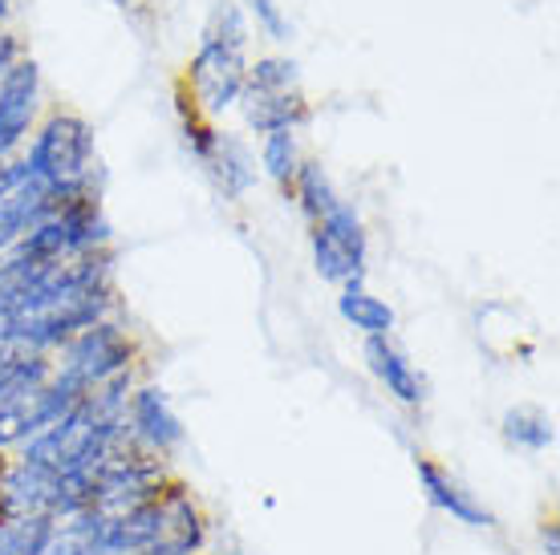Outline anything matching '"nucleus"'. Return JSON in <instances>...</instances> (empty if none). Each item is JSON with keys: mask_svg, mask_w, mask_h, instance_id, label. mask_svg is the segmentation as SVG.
<instances>
[{"mask_svg": "<svg viewBox=\"0 0 560 555\" xmlns=\"http://www.w3.org/2000/svg\"><path fill=\"white\" fill-rule=\"evenodd\" d=\"M313 264L329 284L365 280V227L350 203H337L325 220L313 223Z\"/></svg>", "mask_w": 560, "mask_h": 555, "instance_id": "obj_4", "label": "nucleus"}, {"mask_svg": "<svg viewBox=\"0 0 560 555\" xmlns=\"http://www.w3.org/2000/svg\"><path fill=\"white\" fill-rule=\"evenodd\" d=\"M545 555H560V535H557V523H548V528H545Z\"/></svg>", "mask_w": 560, "mask_h": 555, "instance_id": "obj_22", "label": "nucleus"}, {"mask_svg": "<svg viewBox=\"0 0 560 555\" xmlns=\"http://www.w3.org/2000/svg\"><path fill=\"white\" fill-rule=\"evenodd\" d=\"M203 555H211V552H203Z\"/></svg>", "mask_w": 560, "mask_h": 555, "instance_id": "obj_26", "label": "nucleus"}, {"mask_svg": "<svg viewBox=\"0 0 560 555\" xmlns=\"http://www.w3.org/2000/svg\"><path fill=\"white\" fill-rule=\"evenodd\" d=\"M244 78H248L244 57H240V49H228V45L203 42V49H199L196 61H191V85H196L199 106L208 114H220V110H228L232 102H240Z\"/></svg>", "mask_w": 560, "mask_h": 555, "instance_id": "obj_8", "label": "nucleus"}, {"mask_svg": "<svg viewBox=\"0 0 560 555\" xmlns=\"http://www.w3.org/2000/svg\"><path fill=\"white\" fill-rule=\"evenodd\" d=\"M187 146L203 163L208 179L215 182V191L224 194V199H240V194L253 191L256 163L236 139H228V134L211 130V126L187 122Z\"/></svg>", "mask_w": 560, "mask_h": 555, "instance_id": "obj_7", "label": "nucleus"}, {"mask_svg": "<svg viewBox=\"0 0 560 555\" xmlns=\"http://www.w3.org/2000/svg\"><path fill=\"white\" fill-rule=\"evenodd\" d=\"M293 191H296V199H301V211H305L313 223L325 220V215L341 203L334 191V182H329V175L322 170V163H301L293 175Z\"/></svg>", "mask_w": 560, "mask_h": 555, "instance_id": "obj_17", "label": "nucleus"}, {"mask_svg": "<svg viewBox=\"0 0 560 555\" xmlns=\"http://www.w3.org/2000/svg\"><path fill=\"white\" fill-rule=\"evenodd\" d=\"M244 90H256V94H284V90H296V66L284 61V57H265V61H256L253 73L244 78Z\"/></svg>", "mask_w": 560, "mask_h": 555, "instance_id": "obj_19", "label": "nucleus"}, {"mask_svg": "<svg viewBox=\"0 0 560 555\" xmlns=\"http://www.w3.org/2000/svg\"><path fill=\"white\" fill-rule=\"evenodd\" d=\"M415 474H419V486L422 495H427V503L431 507H439L443 515H451L455 523H463V528H476V531H488L495 528V515L483 507V503L467 491V486L455 479V474L443 467V462L427 459V454H419L415 459Z\"/></svg>", "mask_w": 560, "mask_h": 555, "instance_id": "obj_9", "label": "nucleus"}, {"mask_svg": "<svg viewBox=\"0 0 560 555\" xmlns=\"http://www.w3.org/2000/svg\"><path fill=\"white\" fill-rule=\"evenodd\" d=\"M4 353H9V349H0V357H4Z\"/></svg>", "mask_w": 560, "mask_h": 555, "instance_id": "obj_25", "label": "nucleus"}, {"mask_svg": "<svg viewBox=\"0 0 560 555\" xmlns=\"http://www.w3.org/2000/svg\"><path fill=\"white\" fill-rule=\"evenodd\" d=\"M362 357L370 365V374L386 386V393H390L394 402L410 405V410H419L427 402V381H422V374L410 365V357L394 345L390 336H365Z\"/></svg>", "mask_w": 560, "mask_h": 555, "instance_id": "obj_11", "label": "nucleus"}, {"mask_svg": "<svg viewBox=\"0 0 560 555\" xmlns=\"http://www.w3.org/2000/svg\"><path fill=\"white\" fill-rule=\"evenodd\" d=\"M102 515L82 511L61 519L54 531V540L45 547V555H102Z\"/></svg>", "mask_w": 560, "mask_h": 555, "instance_id": "obj_16", "label": "nucleus"}, {"mask_svg": "<svg viewBox=\"0 0 560 555\" xmlns=\"http://www.w3.org/2000/svg\"><path fill=\"white\" fill-rule=\"evenodd\" d=\"M260 167L272 175L277 182H293L296 167H301V151H296L293 130H277V134H265V146H260Z\"/></svg>", "mask_w": 560, "mask_h": 555, "instance_id": "obj_18", "label": "nucleus"}, {"mask_svg": "<svg viewBox=\"0 0 560 555\" xmlns=\"http://www.w3.org/2000/svg\"><path fill=\"white\" fill-rule=\"evenodd\" d=\"M4 13H9V0H0V16H4Z\"/></svg>", "mask_w": 560, "mask_h": 555, "instance_id": "obj_24", "label": "nucleus"}, {"mask_svg": "<svg viewBox=\"0 0 560 555\" xmlns=\"http://www.w3.org/2000/svg\"><path fill=\"white\" fill-rule=\"evenodd\" d=\"M159 503H163V540H159V555H203L208 552L211 547V515L179 474H171L167 483H163Z\"/></svg>", "mask_w": 560, "mask_h": 555, "instance_id": "obj_5", "label": "nucleus"}, {"mask_svg": "<svg viewBox=\"0 0 560 555\" xmlns=\"http://www.w3.org/2000/svg\"><path fill=\"white\" fill-rule=\"evenodd\" d=\"M54 377L49 353L33 349H9L0 357V450L13 454L16 446H25L33 434L54 426L45 386Z\"/></svg>", "mask_w": 560, "mask_h": 555, "instance_id": "obj_1", "label": "nucleus"}, {"mask_svg": "<svg viewBox=\"0 0 560 555\" xmlns=\"http://www.w3.org/2000/svg\"><path fill=\"white\" fill-rule=\"evenodd\" d=\"M9 462H13V454H9V450H0V483H4V474H9ZM0 519H4V511H0Z\"/></svg>", "mask_w": 560, "mask_h": 555, "instance_id": "obj_23", "label": "nucleus"}, {"mask_svg": "<svg viewBox=\"0 0 560 555\" xmlns=\"http://www.w3.org/2000/svg\"><path fill=\"white\" fill-rule=\"evenodd\" d=\"M37 90H42V73L33 61H16L0 78V158L25 142L33 114H37Z\"/></svg>", "mask_w": 560, "mask_h": 555, "instance_id": "obj_10", "label": "nucleus"}, {"mask_svg": "<svg viewBox=\"0 0 560 555\" xmlns=\"http://www.w3.org/2000/svg\"><path fill=\"white\" fill-rule=\"evenodd\" d=\"M90 163L94 130L78 114H54L28 146L25 170L57 194H82L90 191Z\"/></svg>", "mask_w": 560, "mask_h": 555, "instance_id": "obj_2", "label": "nucleus"}, {"mask_svg": "<svg viewBox=\"0 0 560 555\" xmlns=\"http://www.w3.org/2000/svg\"><path fill=\"white\" fill-rule=\"evenodd\" d=\"M240 102H244V122L253 126L256 134L293 130V126L305 118V102H301L296 90H284V94H256V90H244Z\"/></svg>", "mask_w": 560, "mask_h": 555, "instance_id": "obj_12", "label": "nucleus"}, {"mask_svg": "<svg viewBox=\"0 0 560 555\" xmlns=\"http://www.w3.org/2000/svg\"><path fill=\"white\" fill-rule=\"evenodd\" d=\"M337 312L346 324H353L362 336H390L394 329V308L365 288L362 280L353 284H341V296H337Z\"/></svg>", "mask_w": 560, "mask_h": 555, "instance_id": "obj_13", "label": "nucleus"}, {"mask_svg": "<svg viewBox=\"0 0 560 555\" xmlns=\"http://www.w3.org/2000/svg\"><path fill=\"white\" fill-rule=\"evenodd\" d=\"M248 4H253V13L260 16V25H265L277 42H284V37H289V25L280 21V13H277V4H272V0H248Z\"/></svg>", "mask_w": 560, "mask_h": 555, "instance_id": "obj_21", "label": "nucleus"}, {"mask_svg": "<svg viewBox=\"0 0 560 555\" xmlns=\"http://www.w3.org/2000/svg\"><path fill=\"white\" fill-rule=\"evenodd\" d=\"M500 434L512 450H524V454H545L557 446V426L540 405H512L500 422Z\"/></svg>", "mask_w": 560, "mask_h": 555, "instance_id": "obj_14", "label": "nucleus"}, {"mask_svg": "<svg viewBox=\"0 0 560 555\" xmlns=\"http://www.w3.org/2000/svg\"><path fill=\"white\" fill-rule=\"evenodd\" d=\"M54 365L57 374L70 377L82 393H90V389L106 386L114 377L130 374V365H135V341H130V333L122 324H114L106 317L73 336L70 345L61 349V362Z\"/></svg>", "mask_w": 560, "mask_h": 555, "instance_id": "obj_3", "label": "nucleus"}, {"mask_svg": "<svg viewBox=\"0 0 560 555\" xmlns=\"http://www.w3.org/2000/svg\"><path fill=\"white\" fill-rule=\"evenodd\" d=\"M244 37H248V28H244V16L232 0H220L208 16V28H203V42L211 45H228V49H244Z\"/></svg>", "mask_w": 560, "mask_h": 555, "instance_id": "obj_20", "label": "nucleus"}, {"mask_svg": "<svg viewBox=\"0 0 560 555\" xmlns=\"http://www.w3.org/2000/svg\"><path fill=\"white\" fill-rule=\"evenodd\" d=\"M57 531L49 515H4L0 519V555H45Z\"/></svg>", "mask_w": 560, "mask_h": 555, "instance_id": "obj_15", "label": "nucleus"}, {"mask_svg": "<svg viewBox=\"0 0 560 555\" xmlns=\"http://www.w3.org/2000/svg\"><path fill=\"white\" fill-rule=\"evenodd\" d=\"M127 438L142 446L154 459H171L183 446L187 430L183 417L175 414V405L167 402V393L159 386H135L127 398Z\"/></svg>", "mask_w": 560, "mask_h": 555, "instance_id": "obj_6", "label": "nucleus"}]
</instances>
